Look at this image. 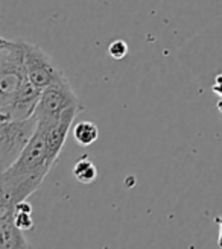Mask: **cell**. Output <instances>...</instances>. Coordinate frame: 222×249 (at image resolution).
I'll use <instances>...</instances> for the list:
<instances>
[{"instance_id":"8fae6325","label":"cell","mask_w":222,"mask_h":249,"mask_svg":"<svg viewBox=\"0 0 222 249\" xmlns=\"http://www.w3.org/2000/svg\"><path fill=\"white\" fill-rule=\"evenodd\" d=\"M212 90L215 94L221 96L222 97V73L216 74V78H215V82H213V87H212Z\"/></svg>"},{"instance_id":"ba28073f","label":"cell","mask_w":222,"mask_h":249,"mask_svg":"<svg viewBox=\"0 0 222 249\" xmlns=\"http://www.w3.org/2000/svg\"><path fill=\"white\" fill-rule=\"evenodd\" d=\"M73 177L82 184H92L97 178V167L87 157H82L73 166Z\"/></svg>"},{"instance_id":"52a82bcc","label":"cell","mask_w":222,"mask_h":249,"mask_svg":"<svg viewBox=\"0 0 222 249\" xmlns=\"http://www.w3.org/2000/svg\"><path fill=\"white\" fill-rule=\"evenodd\" d=\"M72 131H73L75 140L81 146H90L97 140V137H99V129H97L96 124L90 120L78 122L76 124H73Z\"/></svg>"},{"instance_id":"8992f818","label":"cell","mask_w":222,"mask_h":249,"mask_svg":"<svg viewBox=\"0 0 222 249\" xmlns=\"http://www.w3.org/2000/svg\"><path fill=\"white\" fill-rule=\"evenodd\" d=\"M23 232L24 231H21L14 223V214H0V235H2L0 246L2 249L29 248Z\"/></svg>"},{"instance_id":"6da1fadb","label":"cell","mask_w":222,"mask_h":249,"mask_svg":"<svg viewBox=\"0 0 222 249\" xmlns=\"http://www.w3.org/2000/svg\"><path fill=\"white\" fill-rule=\"evenodd\" d=\"M28 79L23 40H8L2 36L0 38V120L8 119L12 102Z\"/></svg>"},{"instance_id":"9c48e42d","label":"cell","mask_w":222,"mask_h":249,"mask_svg":"<svg viewBox=\"0 0 222 249\" xmlns=\"http://www.w3.org/2000/svg\"><path fill=\"white\" fill-rule=\"evenodd\" d=\"M14 223L21 230V231H28L34 227V220H32V214L31 211H20L16 210L14 213Z\"/></svg>"},{"instance_id":"7c38bea8","label":"cell","mask_w":222,"mask_h":249,"mask_svg":"<svg viewBox=\"0 0 222 249\" xmlns=\"http://www.w3.org/2000/svg\"><path fill=\"white\" fill-rule=\"evenodd\" d=\"M215 222L219 225V240H218V245H219V248H222V217H215Z\"/></svg>"},{"instance_id":"7a4b0ae2","label":"cell","mask_w":222,"mask_h":249,"mask_svg":"<svg viewBox=\"0 0 222 249\" xmlns=\"http://www.w3.org/2000/svg\"><path fill=\"white\" fill-rule=\"evenodd\" d=\"M38 126L37 116L26 120H0V161L2 172L16 163Z\"/></svg>"},{"instance_id":"4fadbf2b","label":"cell","mask_w":222,"mask_h":249,"mask_svg":"<svg viewBox=\"0 0 222 249\" xmlns=\"http://www.w3.org/2000/svg\"><path fill=\"white\" fill-rule=\"evenodd\" d=\"M216 107H218V109H219L221 113H222V97H221L219 101H218V105H216Z\"/></svg>"},{"instance_id":"5b68a950","label":"cell","mask_w":222,"mask_h":249,"mask_svg":"<svg viewBox=\"0 0 222 249\" xmlns=\"http://www.w3.org/2000/svg\"><path fill=\"white\" fill-rule=\"evenodd\" d=\"M43 90L35 87L29 79L23 84L20 91L17 93L12 107L9 109L8 119L5 120H26L35 116L37 107H38Z\"/></svg>"},{"instance_id":"3957f363","label":"cell","mask_w":222,"mask_h":249,"mask_svg":"<svg viewBox=\"0 0 222 249\" xmlns=\"http://www.w3.org/2000/svg\"><path fill=\"white\" fill-rule=\"evenodd\" d=\"M84 108L69 81L43 90L35 116L38 124H51L63 117L72 108Z\"/></svg>"},{"instance_id":"30bf717a","label":"cell","mask_w":222,"mask_h":249,"mask_svg":"<svg viewBox=\"0 0 222 249\" xmlns=\"http://www.w3.org/2000/svg\"><path fill=\"white\" fill-rule=\"evenodd\" d=\"M108 53L111 58H114V59L125 58L128 53V44L123 40H116L108 46Z\"/></svg>"},{"instance_id":"277c9868","label":"cell","mask_w":222,"mask_h":249,"mask_svg":"<svg viewBox=\"0 0 222 249\" xmlns=\"http://www.w3.org/2000/svg\"><path fill=\"white\" fill-rule=\"evenodd\" d=\"M23 43H24V61H26L28 78L35 87H38L40 90H44L47 87L69 81L64 71L58 67L56 62L41 47L28 41Z\"/></svg>"}]
</instances>
